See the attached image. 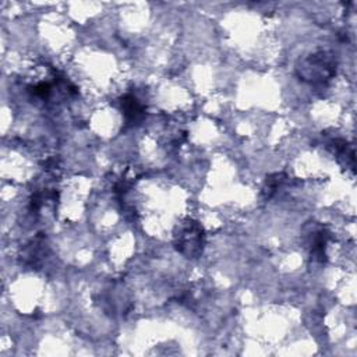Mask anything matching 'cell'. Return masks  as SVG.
I'll return each instance as SVG.
<instances>
[{"label": "cell", "instance_id": "3", "mask_svg": "<svg viewBox=\"0 0 357 357\" xmlns=\"http://www.w3.org/2000/svg\"><path fill=\"white\" fill-rule=\"evenodd\" d=\"M308 231L305 236V245L310 250V255L314 261L322 264L326 261V245L331 240V231L324 226L310 223L305 226Z\"/></svg>", "mask_w": 357, "mask_h": 357}, {"label": "cell", "instance_id": "4", "mask_svg": "<svg viewBox=\"0 0 357 357\" xmlns=\"http://www.w3.org/2000/svg\"><path fill=\"white\" fill-rule=\"evenodd\" d=\"M120 105H121L126 124H128V126L139 124L142 121V119L145 117V106L132 93L124 95L120 100Z\"/></svg>", "mask_w": 357, "mask_h": 357}, {"label": "cell", "instance_id": "1", "mask_svg": "<svg viewBox=\"0 0 357 357\" xmlns=\"http://www.w3.org/2000/svg\"><path fill=\"white\" fill-rule=\"evenodd\" d=\"M300 79L310 84H325L336 73V60L329 52H317L300 60L296 67Z\"/></svg>", "mask_w": 357, "mask_h": 357}, {"label": "cell", "instance_id": "2", "mask_svg": "<svg viewBox=\"0 0 357 357\" xmlns=\"http://www.w3.org/2000/svg\"><path fill=\"white\" fill-rule=\"evenodd\" d=\"M176 250L187 258H198L204 247V230L192 220L180 226L178 233L174 237Z\"/></svg>", "mask_w": 357, "mask_h": 357}, {"label": "cell", "instance_id": "5", "mask_svg": "<svg viewBox=\"0 0 357 357\" xmlns=\"http://www.w3.org/2000/svg\"><path fill=\"white\" fill-rule=\"evenodd\" d=\"M286 178L287 176L284 173H273L271 174L266 181H265V185L262 188V195L265 199H271L276 191L286 183Z\"/></svg>", "mask_w": 357, "mask_h": 357}]
</instances>
